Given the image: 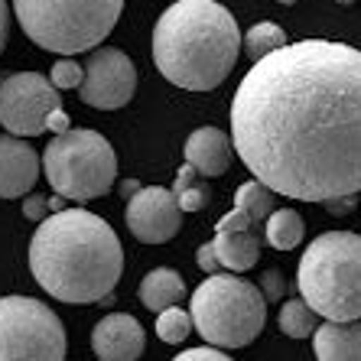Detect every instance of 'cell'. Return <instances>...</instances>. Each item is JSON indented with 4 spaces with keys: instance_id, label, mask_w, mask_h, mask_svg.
I'll list each match as a JSON object with an SVG mask.
<instances>
[{
    "instance_id": "cell-16",
    "label": "cell",
    "mask_w": 361,
    "mask_h": 361,
    "mask_svg": "<svg viewBox=\"0 0 361 361\" xmlns=\"http://www.w3.org/2000/svg\"><path fill=\"white\" fill-rule=\"evenodd\" d=\"M316 361H361V319L322 322L312 336Z\"/></svg>"
},
{
    "instance_id": "cell-15",
    "label": "cell",
    "mask_w": 361,
    "mask_h": 361,
    "mask_svg": "<svg viewBox=\"0 0 361 361\" xmlns=\"http://www.w3.org/2000/svg\"><path fill=\"white\" fill-rule=\"evenodd\" d=\"M231 157V140L219 127H199L185 140V163L199 169L202 176H221Z\"/></svg>"
},
{
    "instance_id": "cell-30",
    "label": "cell",
    "mask_w": 361,
    "mask_h": 361,
    "mask_svg": "<svg viewBox=\"0 0 361 361\" xmlns=\"http://www.w3.org/2000/svg\"><path fill=\"white\" fill-rule=\"evenodd\" d=\"M49 130H52V134H56V137H59V134H66V130H72V124H68V118H66V111H52V114H49Z\"/></svg>"
},
{
    "instance_id": "cell-31",
    "label": "cell",
    "mask_w": 361,
    "mask_h": 361,
    "mask_svg": "<svg viewBox=\"0 0 361 361\" xmlns=\"http://www.w3.org/2000/svg\"><path fill=\"white\" fill-rule=\"evenodd\" d=\"M7 36H10V7L7 0H0V46H7Z\"/></svg>"
},
{
    "instance_id": "cell-10",
    "label": "cell",
    "mask_w": 361,
    "mask_h": 361,
    "mask_svg": "<svg viewBox=\"0 0 361 361\" xmlns=\"http://www.w3.org/2000/svg\"><path fill=\"white\" fill-rule=\"evenodd\" d=\"M137 92V68L121 49H94L85 62V82L78 85L85 104L118 111Z\"/></svg>"
},
{
    "instance_id": "cell-13",
    "label": "cell",
    "mask_w": 361,
    "mask_h": 361,
    "mask_svg": "<svg viewBox=\"0 0 361 361\" xmlns=\"http://www.w3.org/2000/svg\"><path fill=\"white\" fill-rule=\"evenodd\" d=\"M143 326L127 312H111L94 326L92 348L98 361H137L143 355Z\"/></svg>"
},
{
    "instance_id": "cell-9",
    "label": "cell",
    "mask_w": 361,
    "mask_h": 361,
    "mask_svg": "<svg viewBox=\"0 0 361 361\" xmlns=\"http://www.w3.org/2000/svg\"><path fill=\"white\" fill-rule=\"evenodd\" d=\"M59 108V88L39 72H13L0 82V124L13 137L49 130V114Z\"/></svg>"
},
{
    "instance_id": "cell-24",
    "label": "cell",
    "mask_w": 361,
    "mask_h": 361,
    "mask_svg": "<svg viewBox=\"0 0 361 361\" xmlns=\"http://www.w3.org/2000/svg\"><path fill=\"white\" fill-rule=\"evenodd\" d=\"M49 82L56 85V88H78V85L85 82V68L78 66L75 59H59L56 66H52V72H49Z\"/></svg>"
},
{
    "instance_id": "cell-28",
    "label": "cell",
    "mask_w": 361,
    "mask_h": 361,
    "mask_svg": "<svg viewBox=\"0 0 361 361\" xmlns=\"http://www.w3.org/2000/svg\"><path fill=\"white\" fill-rule=\"evenodd\" d=\"M280 283L283 280H280L277 270H267L264 274V300H280Z\"/></svg>"
},
{
    "instance_id": "cell-33",
    "label": "cell",
    "mask_w": 361,
    "mask_h": 361,
    "mask_svg": "<svg viewBox=\"0 0 361 361\" xmlns=\"http://www.w3.org/2000/svg\"><path fill=\"white\" fill-rule=\"evenodd\" d=\"M277 4H283V7H290V4H296V0H277Z\"/></svg>"
},
{
    "instance_id": "cell-21",
    "label": "cell",
    "mask_w": 361,
    "mask_h": 361,
    "mask_svg": "<svg viewBox=\"0 0 361 361\" xmlns=\"http://www.w3.org/2000/svg\"><path fill=\"white\" fill-rule=\"evenodd\" d=\"M235 209L247 212L257 225H267V219L277 212V209H274V192H270L267 185L257 183V179H251V183H244L241 189H238Z\"/></svg>"
},
{
    "instance_id": "cell-17",
    "label": "cell",
    "mask_w": 361,
    "mask_h": 361,
    "mask_svg": "<svg viewBox=\"0 0 361 361\" xmlns=\"http://www.w3.org/2000/svg\"><path fill=\"white\" fill-rule=\"evenodd\" d=\"M183 293H185V280L169 267L150 270L140 283V302L150 312L153 310L163 312V310H169V306H176V302L183 300Z\"/></svg>"
},
{
    "instance_id": "cell-7",
    "label": "cell",
    "mask_w": 361,
    "mask_h": 361,
    "mask_svg": "<svg viewBox=\"0 0 361 361\" xmlns=\"http://www.w3.org/2000/svg\"><path fill=\"white\" fill-rule=\"evenodd\" d=\"M42 169L56 189V195L72 202H92L111 192L118 179V157L98 130L72 127L66 134L52 137L42 150Z\"/></svg>"
},
{
    "instance_id": "cell-19",
    "label": "cell",
    "mask_w": 361,
    "mask_h": 361,
    "mask_svg": "<svg viewBox=\"0 0 361 361\" xmlns=\"http://www.w3.org/2000/svg\"><path fill=\"white\" fill-rule=\"evenodd\" d=\"M173 195H176V202H179V209L183 212H199V209L209 205L212 189H209V183L202 179L199 169H192L189 163H185V166H179V173H176Z\"/></svg>"
},
{
    "instance_id": "cell-29",
    "label": "cell",
    "mask_w": 361,
    "mask_h": 361,
    "mask_svg": "<svg viewBox=\"0 0 361 361\" xmlns=\"http://www.w3.org/2000/svg\"><path fill=\"white\" fill-rule=\"evenodd\" d=\"M332 215H348V212L355 209V195H338V199H329V202H322Z\"/></svg>"
},
{
    "instance_id": "cell-34",
    "label": "cell",
    "mask_w": 361,
    "mask_h": 361,
    "mask_svg": "<svg viewBox=\"0 0 361 361\" xmlns=\"http://www.w3.org/2000/svg\"><path fill=\"white\" fill-rule=\"evenodd\" d=\"M338 4H355V0H338Z\"/></svg>"
},
{
    "instance_id": "cell-25",
    "label": "cell",
    "mask_w": 361,
    "mask_h": 361,
    "mask_svg": "<svg viewBox=\"0 0 361 361\" xmlns=\"http://www.w3.org/2000/svg\"><path fill=\"white\" fill-rule=\"evenodd\" d=\"M23 215L42 225V221L52 215V212H49V199H42V195H26V199H23Z\"/></svg>"
},
{
    "instance_id": "cell-26",
    "label": "cell",
    "mask_w": 361,
    "mask_h": 361,
    "mask_svg": "<svg viewBox=\"0 0 361 361\" xmlns=\"http://www.w3.org/2000/svg\"><path fill=\"white\" fill-rule=\"evenodd\" d=\"M173 361H231L221 348H215V345H202V348H189V352H183V355H176Z\"/></svg>"
},
{
    "instance_id": "cell-27",
    "label": "cell",
    "mask_w": 361,
    "mask_h": 361,
    "mask_svg": "<svg viewBox=\"0 0 361 361\" xmlns=\"http://www.w3.org/2000/svg\"><path fill=\"white\" fill-rule=\"evenodd\" d=\"M195 264H199L202 270H205V274H219V267H221V261H219V254H215V244H202L199 251H195Z\"/></svg>"
},
{
    "instance_id": "cell-32",
    "label": "cell",
    "mask_w": 361,
    "mask_h": 361,
    "mask_svg": "<svg viewBox=\"0 0 361 361\" xmlns=\"http://www.w3.org/2000/svg\"><path fill=\"white\" fill-rule=\"evenodd\" d=\"M49 212H52V215H56V212H66V205H62V195L49 199Z\"/></svg>"
},
{
    "instance_id": "cell-12",
    "label": "cell",
    "mask_w": 361,
    "mask_h": 361,
    "mask_svg": "<svg viewBox=\"0 0 361 361\" xmlns=\"http://www.w3.org/2000/svg\"><path fill=\"white\" fill-rule=\"evenodd\" d=\"M257 221L241 209H231L225 219L215 225V254H219L221 267L228 274H244L251 270L261 257V235H257Z\"/></svg>"
},
{
    "instance_id": "cell-6",
    "label": "cell",
    "mask_w": 361,
    "mask_h": 361,
    "mask_svg": "<svg viewBox=\"0 0 361 361\" xmlns=\"http://www.w3.org/2000/svg\"><path fill=\"white\" fill-rule=\"evenodd\" d=\"M192 326L215 348H244L267 326V300L238 274H212L189 302Z\"/></svg>"
},
{
    "instance_id": "cell-18",
    "label": "cell",
    "mask_w": 361,
    "mask_h": 361,
    "mask_svg": "<svg viewBox=\"0 0 361 361\" xmlns=\"http://www.w3.org/2000/svg\"><path fill=\"white\" fill-rule=\"evenodd\" d=\"M302 231H306V225H302L300 212L293 209H277L267 219V225H264V235H267L270 247H277V251H293L296 244L302 241Z\"/></svg>"
},
{
    "instance_id": "cell-11",
    "label": "cell",
    "mask_w": 361,
    "mask_h": 361,
    "mask_svg": "<svg viewBox=\"0 0 361 361\" xmlns=\"http://www.w3.org/2000/svg\"><path fill=\"white\" fill-rule=\"evenodd\" d=\"M127 228L140 244H166L176 238L183 225V209H179L173 189L163 185H143L137 195L127 199Z\"/></svg>"
},
{
    "instance_id": "cell-23",
    "label": "cell",
    "mask_w": 361,
    "mask_h": 361,
    "mask_svg": "<svg viewBox=\"0 0 361 361\" xmlns=\"http://www.w3.org/2000/svg\"><path fill=\"white\" fill-rule=\"evenodd\" d=\"M192 329H195L192 326V312L176 310V306H169V310H163L160 316H157V336L169 345L185 342V338L192 336Z\"/></svg>"
},
{
    "instance_id": "cell-4",
    "label": "cell",
    "mask_w": 361,
    "mask_h": 361,
    "mask_svg": "<svg viewBox=\"0 0 361 361\" xmlns=\"http://www.w3.org/2000/svg\"><path fill=\"white\" fill-rule=\"evenodd\" d=\"M300 296L326 322L361 319V235L326 231L312 238L296 270Z\"/></svg>"
},
{
    "instance_id": "cell-2",
    "label": "cell",
    "mask_w": 361,
    "mask_h": 361,
    "mask_svg": "<svg viewBox=\"0 0 361 361\" xmlns=\"http://www.w3.org/2000/svg\"><path fill=\"white\" fill-rule=\"evenodd\" d=\"M36 283L62 302L111 300L124 274V247L111 225L85 209L56 212L30 241Z\"/></svg>"
},
{
    "instance_id": "cell-14",
    "label": "cell",
    "mask_w": 361,
    "mask_h": 361,
    "mask_svg": "<svg viewBox=\"0 0 361 361\" xmlns=\"http://www.w3.org/2000/svg\"><path fill=\"white\" fill-rule=\"evenodd\" d=\"M39 179V153L20 137H0V199H20Z\"/></svg>"
},
{
    "instance_id": "cell-8",
    "label": "cell",
    "mask_w": 361,
    "mask_h": 361,
    "mask_svg": "<svg viewBox=\"0 0 361 361\" xmlns=\"http://www.w3.org/2000/svg\"><path fill=\"white\" fill-rule=\"evenodd\" d=\"M0 361H66L62 319L33 296H0Z\"/></svg>"
},
{
    "instance_id": "cell-1",
    "label": "cell",
    "mask_w": 361,
    "mask_h": 361,
    "mask_svg": "<svg viewBox=\"0 0 361 361\" xmlns=\"http://www.w3.org/2000/svg\"><path fill=\"white\" fill-rule=\"evenodd\" d=\"M231 143L270 192L329 202L361 192V49L286 42L254 62L231 101Z\"/></svg>"
},
{
    "instance_id": "cell-3",
    "label": "cell",
    "mask_w": 361,
    "mask_h": 361,
    "mask_svg": "<svg viewBox=\"0 0 361 361\" xmlns=\"http://www.w3.org/2000/svg\"><path fill=\"white\" fill-rule=\"evenodd\" d=\"M241 56V33L215 0H179L153 26V62L185 92L219 88Z\"/></svg>"
},
{
    "instance_id": "cell-20",
    "label": "cell",
    "mask_w": 361,
    "mask_h": 361,
    "mask_svg": "<svg viewBox=\"0 0 361 361\" xmlns=\"http://www.w3.org/2000/svg\"><path fill=\"white\" fill-rule=\"evenodd\" d=\"M316 312L310 310V302L302 300H286L283 302V310H280V332L283 336H290V338H310V336H316Z\"/></svg>"
},
{
    "instance_id": "cell-5",
    "label": "cell",
    "mask_w": 361,
    "mask_h": 361,
    "mask_svg": "<svg viewBox=\"0 0 361 361\" xmlns=\"http://www.w3.org/2000/svg\"><path fill=\"white\" fill-rule=\"evenodd\" d=\"M124 0H13L23 33L46 52L75 56L114 30Z\"/></svg>"
},
{
    "instance_id": "cell-22",
    "label": "cell",
    "mask_w": 361,
    "mask_h": 361,
    "mask_svg": "<svg viewBox=\"0 0 361 361\" xmlns=\"http://www.w3.org/2000/svg\"><path fill=\"white\" fill-rule=\"evenodd\" d=\"M244 52H247V59H254V62H261L264 56H270V52H277V49H283L286 46V33L280 30L277 23H257L251 30V33L244 36Z\"/></svg>"
}]
</instances>
